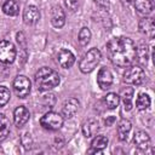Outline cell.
Wrapping results in <instances>:
<instances>
[{
  "mask_svg": "<svg viewBox=\"0 0 155 155\" xmlns=\"http://www.w3.org/2000/svg\"><path fill=\"white\" fill-rule=\"evenodd\" d=\"M109 59L117 67H128L136 61V44L126 36H115L107 44Z\"/></svg>",
  "mask_w": 155,
  "mask_h": 155,
  "instance_id": "obj_1",
  "label": "cell"
},
{
  "mask_svg": "<svg viewBox=\"0 0 155 155\" xmlns=\"http://www.w3.org/2000/svg\"><path fill=\"white\" fill-rule=\"evenodd\" d=\"M61 82V76L58 73L51 68L42 67L35 73V85L39 91H50L57 87Z\"/></svg>",
  "mask_w": 155,
  "mask_h": 155,
  "instance_id": "obj_2",
  "label": "cell"
},
{
  "mask_svg": "<svg viewBox=\"0 0 155 155\" xmlns=\"http://www.w3.org/2000/svg\"><path fill=\"white\" fill-rule=\"evenodd\" d=\"M102 54L101 51L96 47L91 48L90 51H87V53L84 54V57L81 58L80 63H79V69L81 73L87 74L94 70V68L98 65V63L101 62Z\"/></svg>",
  "mask_w": 155,
  "mask_h": 155,
  "instance_id": "obj_3",
  "label": "cell"
},
{
  "mask_svg": "<svg viewBox=\"0 0 155 155\" xmlns=\"http://www.w3.org/2000/svg\"><path fill=\"white\" fill-rule=\"evenodd\" d=\"M64 117L56 111H47L40 119V125L48 131H57L63 126Z\"/></svg>",
  "mask_w": 155,
  "mask_h": 155,
  "instance_id": "obj_4",
  "label": "cell"
},
{
  "mask_svg": "<svg viewBox=\"0 0 155 155\" xmlns=\"http://www.w3.org/2000/svg\"><path fill=\"white\" fill-rule=\"evenodd\" d=\"M145 80V73L139 65H128L124 73V81L130 85H142Z\"/></svg>",
  "mask_w": 155,
  "mask_h": 155,
  "instance_id": "obj_5",
  "label": "cell"
},
{
  "mask_svg": "<svg viewBox=\"0 0 155 155\" xmlns=\"http://www.w3.org/2000/svg\"><path fill=\"white\" fill-rule=\"evenodd\" d=\"M17 51L15 45L11 41L2 40L0 41V62L4 64H11L15 62Z\"/></svg>",
  "mask_w": 155,
  "mask_h": 155,
  "instance_id": "obj_6",
  "label": "cell"
},
{
  "mask_svg": "<svg viewBox=\"0 0 155 155\" xmlns=\"http://www.w3.org/2000/svg\"><path fill=\"white\" fill-rule=\"evenodd\" d=\"M30 88H31V84L27 76L18 75L13 80V90H15V93L17 94V97L25 98L27 96H29Z\"/></svg>",
  "mask_w": 155,
  "mask_h": 155,
  "instance_id": "obj_7",
  "label": "cell"
},
{
  "mask_svg": "<svg viewBox=\"0 0 155 155\" xmlns=\"http://www.w3.org/2000/svg\"><path fill=\"white\" fill-rule=\"evenodd\" d=\"M113 81H114V76L110 69H108L107 67H102L97 74V84L101 87V90L110 88V86L113 85Z\"/></svg>",
  "mask_w": 155,
  "mask_h": 155,
  "instance_id": "obj_8",
  "label": "cell"
},
{
  "mask_svg": "<svg viewBox=\"0 0 155 155\" xmlns=\"http://www.w3.org/2000/svg\"><path fill=\"white\" fill-rule=\"evenodd\" d=\"M80 102L76 98H69L63 103L62 107V116L65 119H71L79 110Z\"/></svg>",
  "mask_w": 155,
  "mask_h": 155,
  "instance_id": "obj_9",
  "label": "cell"
},
{
  "mask_svg": "<svg viewBox=\"0 0 155 155\" xmlns=\"http://www.w3.org/2000/svg\"><path fill=\"white\" fill-rule=\"evenodd\" d=\"M29 117H30V114H29V110L24 107V105H19L13 111V122L15 125L21 128L23 127L28 121H29Z\"/></svg>",
  "mask_w": 155,
  "mask_h": 155,
  "instance_id": "obj_10",
  "label": "cell"
},
{
  "mask_svg": "<svg viewBox=\"0 0 155 155\" xmlns=\"http://www.w3.org/2000/svg\"><path fill=\"white\" fill-rule=\"evenodd\" d=\"M57 61L62 68L68 69V68L73 67V64L75 63V56L71 51H69L67 48H61L57 54Z\"/></svg>",
  "mask_w": 155,
  "mask_h": 155,
  "instance_id": "obj_11",
  "label": "cell"
},
{
  "mask_svg": "<svg viewBox=\"0 0 155 155\" xmlns=\"http://www.w3.org/2000/svg\"><path fill=\"white\" fill-rule=\"evenodd\" d=\"M40 10L35 5H28L23 11V21L25 24H35L40 19Z\"/></svg>",
  "mask_w": 155,
  "mask_h": 155,
  "instance_id": "obj_12",
  "label": "cell"
},
{
  "mask_svg": "<svg viewBox=\"0 0 155 155\" xmlns=\"http://www.w3.org/2000/svg\"><path fill=\"white\" fill-rule=\"evenodd\" d=\"M109 140L105 136L98 134L91 142V148L87 150L88 154H103V149L107 148Z\"/></svg>",
  "mask_w": 155,
  "mask_h": 155,
  "instance_id": "obj_13",
  "label": "cell"
},
{
  "mask_svg": "<svg viewBox=\"0 0 155 155\" xmlns=\"http://www.w3.org/2000/svg\"><path fill=\"white\" fill-rule=\"evenodd\" d=\"M51 23L54 28H62L65 23V13L61 6H53L51 10Z\"/></svg>",
  "mask_w": 155,
  "mask_h": 155,
  "instance_id": "obj_14",
  "label": "cell"
},
{
  "mask_svg": "<svg viewBox=\"0 0 155 155\" xmlns=\"http://www.w3.org/2000/svg\"><path fill=\"white\" fill-rule=\"evenodd\" d=\"M134 145L140 150H147L150 147V137L145 131H137L133 136Z\"/></svg>",
  "mask_w": 155,
  "mask_h": 155,
  "instance_id": "obj_15",
  "label": "cell"
},
{
  "mask_svg": "<svg viewBox=\"0 0 155 155\" xmlns=\"http://www.w3.org/2000/svg\"><path fill=\"white\" fill-rule=\"evenodd\" d=\"M138 28H139V31L145 34L149 38H153L154 36V33H155V23H154V19L151 17H144L139 21L138 23Z\"/></svg>",
  "mask_w": 155,
  "mask_h": 155,
  "instance_id": "obj_16",
  "label": "cell"
},
{
  "mask_svg": "<svg viewBox=\"0 0 155 155\" xmlns=\"http://www.w3.org/2000/svg\"><path fill=\"white\" fill-rule=\"evenodd\" d=\"M81 130H82L84 136H85L86 138H90V137L94 136V134L98 132V130H99V124H98V121L94 120V119H88V120H86V121L82 124Z\"/></svg>",
  "mask_w": 155,
  "mask_h": 155,
  "instance_id": "obj_17",
  "label": "cell"
},
{
  "mask_svg": "<svg viewBox=\"0 0 155 155\" xmlns=\"http://www.w3.org/2000/svg\"><path fill=\"white\" fill-rule=\"evenodd\" d=\"M131 128H132L131 121L127 119H121L117 124V138H119V140H121V142L126 140Z\"/></svg>",
  "mask_w": 155,
  "mask_h": 155,
  "instance_id": "obj_18",
  "label": "cell"
},
{
  "mask_svg": "<svg viewBox=\"0 0 155 155\" xmlns=\"http://www.w3.org/2000/svg\"><path fill=\"white\" fill-rule=\"evenodd\" d=\"M134 8L140 15H149L154 8V0H133Z\"/></svg>",
  "mask_w": 155,
  "mask_h": 155,
  "instance_id": "obj_19",
  "label": "cell"
},
{
  "mask_svg": "<svg viewBox=\"0 0 155 155\" xmlns=\"http://www.w3.org/2000/svg\"><path fill=\"white\" fill-rule=\"evenodd\" d=\"M133 93H134V90L133 87H125L121 90V94H120V99H122V103H124V107H125V110L130 111L133 107L132 104V99H133Z\"/></svg>",
  "mask_w": 155,
  "mask_h": 155,
  "instance_id": "obj_20",
  "label": "cell"
},
{
  "mask_svg": "<svg viewBox=\"0 0 155 155\" xmlns=\"http://www.w3.org/2000/svg\"><path fill=\"white\" fill-rule=\"evenodd\" d=\"M2 12L5 15H7V16H11V17L17 16L19 13V5H18V2L15 1V0L5 1L4 5H2Z\"/></svg>",
  "mask_w": 155,
  "mask_h": 155,
  "instance_id": "obj_21",
  "label": "cell"
},
{
  "mask_svg": "<svg viewBox=\"0 0 155 155\" xmlns=\"http://www.w3.org/2000/svg\"><path fill=\"white\" fill-rule=\"evenodd\" d=\"M103 102L108 109H115L120 103V96L114 93V92H109L104 96Z\"/></svg>",
  "mask_w": 155,
  "mask_h": 155,
  "instance_id": "obj_22",
  "label": "cell"
},
{
  "mask_svg": "<svg viewBox=\"0 0 155 155\" xmlns=\"http://www.w3.org/2000/svg\"><path fill=\"white\" fill-rule=\"evenodd\" d=\"M10 133V121L5 114H0V143Z\"/></svg>",
  "mask_w": 155,
  "mask_h": 155,
  "instance_id": "obj_23",
  "label": "cell"
},
{
  "mask_svg": "<svg viewBox=\"0 0 155 155\" xmlns=\"http://www.w3.org/2000/svg\"><path fill=\"white\" fill-rule=\"evenodd\" d=\"M150 103H151V99H150L149 94H147V93H139V96L136 99V108L138 110L143 111V110H147L150 107Z\"/></svg>",
  "mask_w": 155,
  "mask_h": 155,
  "instance_id": "obj_24",
  "label": "cell"
},
{
  "mask_svg": "<svg viewBox=\"0 0 155 155\" xmlns=\"http://www.w3.org/2000/svg\"><path fill=\"white\" fill-rule=\"evenodd\" d=\"M149 58V52H148V46L147 45H140L137 51H136V59L142 64V65H147Z\"/></svg>",
  "mask_w": 155,
  "mask_h": 155,
  "instance_id": "obj_25",
  "label": "cell"
},
{
  "mask_svg": "<svg viewBox=\"0 0 155 155\" xmlns=\"http://www.w3.org/2000/svg\"><path fill=\"white\" fill-rule=\"evenodd\" d=\"M78 40H79V42H80L81 46H86L90 42V40H91V30L87 27L81 28L80 31H79Z\"/></svg>",
  "mask_w": 155,
  "mask_h": 155,
  "instance_id": "obj_26",
  "label": "cell"
},
{
  "mask_svg": "<svg viewBox=\"0 0 155 155\" xmlns=\"http://www.w3.org/2000/svg\"><path fill=\"white\" fill-rule=\"evenodd\" d=\"M10 98H11L10 90L6 86H0V108L4 107L5 104H7Z\"/></svg>",
  "mask_w": 155,
  "mask_h": 155,
  "instance_id": "obj_27",
  "label": "cell"
},
{
  "mask_svg": "<svg viewBox=\"0 0 155 155\" xmlns=\"http://www.w3.org/2000/svg\"><path fill=\"white\" fill-rule=\"evenodd\" d=\"M64 4H65V7L70 11H75L78 8V5H79V0H64Z\"/></svg>",
  "mask_w": 155,
  "mask_h": 155,
  "instance_id": "obj_28",
  "label": "cell"
},
{
  "mask_svg": "<svg viewBox=\"0 0 155 155\" xmlns=\"http://www.w3.org/2000/svg\"><path fill=\"white\" fill-rule=\"evenodd\" d=\"M115 121H116V117H115L114 115L107 116V119H104V124H105V126H113Z\"/></svg>",
  "mask_w": 155,
  "mask_h": 155,
  "instance_id": "obj_29",
  "label": "cell"
},
{
  "mask_svg": "<svg viewBox=\"0 0 155 155\" xmlns=\"http://www.w3.org/2000/svg\"><path fill=\"white\" fill-rule=\"evenodd\" d=\"M99 6H102V7H109V0H94Z\"/></svg>",
  "mask_w": 155,
  "mask_h": 155,
  "instance_id": "obj_30",
  "label": "cell"
},
{
  "mask_svg": "<svg viewBox=\"0 0 155 155\" xmlns=\"http://www.w3.org/2000/svg\"><path fill=\"white\" fill-rule=\"evenodd\" d=\"M121 2H122L124 5H130V4L133 2V0H121Z\"/></svg>",
  "mask_w": 155,
  "mask_h": 155,
  "instance_id": "obj_31",
  "label": "cell"
}]
</instances>
